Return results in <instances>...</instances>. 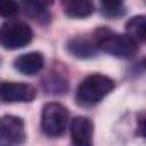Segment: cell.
Segmentation results:
<instances>
[{"instance_id":"obj_1","label":"cell","mask_w":146,"mask_h":146,"mask_svg":"<svg viewBox=\"0 0 146 146\" xmlns=\"http://www.w3.org/2000/svg\"><path fill=\"white\" fill-rule=\"evenodd\" d=\"M113 81L103 74H90L84 78V81L78 86L76 91V102L81 107H91L102 102L112 90H113Z\"/></svg>"},{"instance_id":"obj_2","label":"cell","mask_w":146,"mask_h":146,"mask_svg":"<svg viewBox=\"0 0 146 146\" xmlns=\"http://www.w3.org/2000/svg\"><path fill=\"white\" fill-rule=\"evenodd\" d=\"M95 45L115 57H131L137 50V41H134L131 36H124L119 33H113L108 28H100L95 33Z\"/></svg>"},{"instance_id":"obj_3","label":"cell","mask_w":146,"mask_h":146,"mask_svg":"<svg viewBox=\"0 0 146 146\" xmlns=\"http://www.w3.org/2000/svg\"><path fill=\"white\" fill-rule=\"evenodd\" d=\"M69 120V112L60 103H46L41 112V129L50 137H58L64 134Z\"/></svg>"},{"instance_id":"obj_4","label":"cell","mask_w":146,"mask_h":146,"mask_svg":"<svg viewBox=\"0 0 146 146\" xmlns=\"http://www.w3.org/2000/svg\"><path fill=\"white\" fill-rule=\"evenodd\" d=\"M33 40V31L28 24L21 21H11L5 23L0 29V45L9 50L23 48Z\"/></svg>"},{"instance_id":"obj_5","label":"cell","mask_w":146,"mask_h":146,"mask_svg":"<svg viewBox=\"0 0 146 146\" xmlns=\"http://www.w3.org/2000/svg\"><path fill=\"white\" fill-rule=\"evenodd\" d=\"M24 141V124L16 115L0 117V144H19Z\"/></svg>"},{"instance_id":"obj_6","label":"cell","mask_w":146,"mask_h":146,"mask_svg":"<svg viewBox=\"0 0 146 146\" xmlns=\"http://www.w3.org/2000/svg\"><path fill=\"white\" fill-rule=\"evenodd\" d=\"M36 96V90L26 83H2L0 100L4 102H31Z\"/></svg>"},{"instance_id":"obj_7","label":"cell","mask_w":146,"mask_h":146,"mask_svg":"<svg viewBox=\"0 0 146 146\" xmlns=\"http://www.w3.org/2000/svg\"><path fill=\"white\" fill-rule=\"evenodd\" d=\"M70 137L78 146H88L93 137V124L86 117H76L70 122Z\"/></svg>"},{"instance_id":"obj_8","label":"cell","mask_w":146,"mask_h":146,"mask_svg":"<svg viewBox=\"0 0 146 146\" xmlns=\"http://www.w3.org/2000/svg\"><path fill=\"white\" fill-rule=\"evenodd\" d=\"M43 65H45V58H43V55L38 53V52L24 53V55L17 57L16 62H14V67H16L19 72L26 74V76L38 74V72L43 69Z\"/></svg>"},{"instance_id":"obj_9","label":"cell","mask_w":146,"mask_h":146,"mask_svg":"<svg viewBox=\"0 0 146 146\" xmlns=\"http://www.w3.org/2000/svg\"><path fill=\"white\" fill-rule=\"evenodd\" d=\"M52 4H53V0H23L21 7L29 17L46 23L48 21V7Z\"/></svg>"},{"instance_id":"obj_10","label":"cell","mask_w":146,"mask_h":146,"mask_svg":"<svg viewBox=\"0 0 146 146\" xmlns=\"http://www.w3.org/2000/svg\"><path fill=\"white\" fill-rule=\"evenodd\" d=\"M62 7L69 17H88L93 14L91 0H62Z\"/></svg>"},{"instance_id":"obj_11","label":"cell","mask_w":146,"mask_h":146,"mask_svg":"<svg viewBox=\"0 0 146 146\" xmlns=\"http://www.w3.org/2000/svg\"><path fill=\"white\" fill-rule=\"evenodd\" d=\"M95 43L86 40V38H72L67 41V52L74 57L79 58H86V57H93L95 55Z\"/></svg>"},{"instance_id":"obj_12","label":"cell","mask_w":146,"mask_h":146,"mask_svg":"<svg viewBox=\"0 0 146 146\" xmlns=\"http://www.w3.org/2000/svg\"><path fill=\"white\" fill-rule=\"evenodd\" d=\"M127 36H131L134 41H144L146 38V17L144 16H136L125 24Z\"/></svg>"},{"instance_id":"obj_13","label":"cell","mask_w":146,"mask_h":146,"mask_svg":"<svg viewBox=\"0 0 146 146\" xmlns=\"http://www.w3.org/2000/svg\"><path fill=\"white\" fill-rule=\"evenodd\" d=\"M17 12V4L14 0H0V16L9 17Z\"/></svg>"},{"instance_id":"obj_14","label":"cell","mask_w":146,"mask_h":146,"mask_svg":"<svg viewBox=\"0 0 146 146\" xmlns=\"http://www.w3.org/2000/svg\"><path fill=\"white\" fill-rule=\"evenodd\" d=\"M100 2H102L103 12H117L122 9L124 0H100Z\"/></svg>"}]
</instances>
